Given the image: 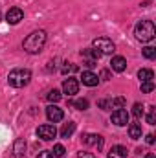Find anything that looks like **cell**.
Masks as SVG:
<instances>
[{
    "label": "cell",
    "instance_id": "29",
    "mask_svg": "<svg viewBox=\"0 0 156 158\" xmlns=\"http://www.w3.org/2000/svg\"><path fill=\"white\" fill-rule=\"evenodd\" d=\"M37 158H53V153L51 151H40Z\"/></svg>",
    "mask_w": 156,
    "mask_h": 158
},
{
    "label": "cell",
    "instance_id": "18",
    "mask_svg": "<svg viewBox=\"0 0 156 158\" xmlns=\"http://www.w3.org/2000/svg\"><path fill=\"white\" fill-rule=\"evenodd\" d=\"M138 77L142 83H145V81H153L154 79V72L151 70V68H142L140 72H138Z\"/></svg>",
    "mask_w": 156,
    "mask_h": 158
},
{
    "label": "cell",
    "instance_id": "26",
    "mask_svg": "<svg viewBox=\"0 0 156 158\" xmlns=\"http://www.w3.org/2000/svg\"><path fill=\"white\" fill-rule=\"evenodd\" d=\"M147 123H149V125H154V123H156V109H154V107H151V109H149V114H147Z\"/></svg>",
    "mask_w": 156,
    "mask_h": 158
},
{
    "label": "cell",
    "instance_id": "14",
    "mask_svg": "<svg viewBox=\"0 0 156 158\" xmlns=\"http://www.w3.org/2000/svg\"><path fill=\"white\" fill-rule=\"evenodd\" d=\"M127 156H129V151L123 145H114L109 153V158H127Z\"/></svg>",
    "mask_w": 156,
    "mask_h": 158
},
{
    "label": "cell",
    "instance_id": "7",
    "mask_svg": "<svg viewBox=\"0 0 156 158\" xmlns=\"http://www.w3.org/2000/svg\"><path fill=\"white\" fill-rule=\"evenodd\" d=\"M112 123L117 125V127H123V125H127L129 123V112L127 110H123V109H117L112 112Z\"/></svg>",
    "mask_w": 156,
    "mask_h": 158
},
{
    "label": "cell",
    "instance_id": "8",
    "mask_svg": "<svg viewBox=\"0 0 156 158\" xmlns=\"http://www.w3.org/2000/svg\"><path fill=\"white\" fill-rule=\"evenodd\" d=\"M46 116H48V119L51 123H57V121H61V119L64 118V112H63V109H59L55 105H50L46 109Z\"/></svg>",
    "mask_w": 156,
    "mask_h": 158
},
{
    "label": "cell",
    "instance_id": "25",
    "mask_svg": "<svg viewBox=\"0 0 156 158\" xmlns=\"http://www.w3.org/2000/svg\"><path fill=\"white\" fill-rule=\"evenodd\" d=\"M53 156H64V153H66V149H64V145H61V143H57L55 147H53Z\"/></svg>",
    "mask_w": 156,
    "mask_h": 158
},
{
    "label": "cell",
    "instance_id": "12",
    "mask_svg": "<svg viewBox=\"0 0 156 158\" xmlns=\"http://www.w3.org/2000/svg\"><path fill=\"white\" fill-rule=\"evenodd\" d=\"M81 81H83V85H86V86H96V85L99 83V77H97L94 72L86 70V72H83V76H81Z\"/></svg>",
    "mask_w": 156,
    "mask_h": 158
},
{
    "label": "cell",
    "instance_id": "28",
    "mask_svg": "<svg viewBox=\"0 0 156 158\" xmlns=\"http://www.w3.org/2000/svg\"><path fill=\"white\" fill-rule=\"evenodd\" d=\"M97 105H99V109H103V110L110 109V101H109V99H99V101H97Z\"/></svg>",
    "mask_w": 156,
    "mask_h": 158
},
{
    "label": "cell",
    "instance_id": "23",
    "mask_svg": "<svg viewBox=\"0 0 156 158\" xmlns=\"http://www.w3.org/2000/svg\"><path fill=\"white\" fill-rule=\"evenodd\" d=\"M132 114H134V118L136 119H142V116H143V105H142V103H134V107H132Z\"/></svg>",
    "mask_w": 156,
    "mask_h": 158
},
{
    "label": "cell",
    "instance_id": "13",
    "mask_svg": "<svg viewBox=\"0 0 156 158\" xmlns=\"http://www.w3.org/2000/svg\"><path fill=\"white\" fill-rule=\"evenodd\" d=\"M110 66H112V70H114V72H123V70L127 68V59H125V57H121V55H116V57H112Z\"/></svg>",
    "mask_w": 156,
    "mask_h": 158
},
{
    "label": "cell",
    "instance_id": "32",
    "mask_svg": "<svg viewBox=\"0 0 156 158\" xmlns=\"http://www.w3.org/2000/svg\"><path fill=\"white\" fill-rule=\"evenodd\" d=\"M96 63H97V61H90V59H86V61H84V66H86V68H94Z\"/></svg>",
    "mask_w": 156,
    "mask_h": 158
},
{
    "label": "cell",
    "instance_id": "27",
    "mask_svg": "<svg viewBox=\"0 0 156 158\" xmlns=\"http://www.w3.org/2000/svg\"><path fill=\"white\" fill-rule=\"evenodd\" d=\"M74 72H77V66H76V64L66 63V64L63 66V74H74Z\"/></svg>",
    "mask_w": 156,
    "mask_h": 158
},
{
    "label": "cell",
    "instance_id": "10",
    "mask_svg": "<svg viewBox=\"0 0 156 158\" xmlns=\"http://www.w3.org/2000/svg\"><path fill=\"white\" fill-rule=\"evenodd\" d=\"M77 90H79L77 79H74V77L64 79V83H63V92H64V94H68V96H74V94H77Z\"/></svg>",
    "mask_w": 156,
    "mask_h": 158
},
{
    "label": "cell",
    "instance_id": "16",
    "mask_svg": "<svg viewBox=\"0 0 156 158\" xmlns=\"http://www.w3.org/2000/svg\"><path fill=\"white\" fill-rule=\"evenodd\" d=\"M74 131H76V123H74V121H68V123L63 125V129H61V136H63V138H70V136L74 134Z\"/></svg>",
    "mask_w": 156,
    "mask_h": 158
},
{
    "label": "cell",
    "instance_id": "15",
    "mask_svg": "<svg viewBox=\"0 0 156 158\" xmlns=\"http://www.w3.org/2000/svg\"><path fill=\"white\" fill-rule=\"evenodd\" d=\"M81 55H83V59H90V61H97V59H101V52L96 50V48L81 50Z\"/></svg>",
    "mask_w": 156,
    "mask_h": 158
},
{
    "label": "cell",
    "instance_id": "9",
    "mask_svg": "<svg viewBox=\"0 0 156 158\" xmlns=\"http://www.w3.org/2000/svg\"><path fill=\"white\" fill-rule=\"evenodd\" d=\"M22 19H24V13H22L20 7H11V9L6 13V20H7L9 24H18Z\"/></svg>",
    "mask_w": 156,
    "mask_h": 158
},
{
    "label": "cell",
    "instance_id": "31",
    "mask_svg": "<svg viewBox=\"0 0 156 158\" xmlns=\"http://www.w3.org/2000/svg\"><path fill=\"white\" fill-rule=\"evenodd\" d=\"M79 158H96L92 153H88V151H81V153H77Z\"/></svg>",
    "mask_w": 156,
    "mask_h": 158
},
{
    "label": "cell",
    "instance_id": "20",
    "mask_svg": "<svg viewBox=\"0 0 156 158\" xmlns=\"http://www.w3.org/2000/svg\"><path fill=\"white\" fill-rule=\"evenodd\" d=\"M125 103H127V101H125V98H121V96H119V98H114V99H110V107H112V109H123V107H125Z\"/></svg>",
    "mask_w": 156,
    "mask_h": 158
},
{
    "label": "cell",
    "instance_id": "5",
    "mask_svg": "<svg viewBox=\"0 0 156 158\" xmlns=\"http://www.w3.org/2000/svg\"><path fill=\"white\" fill-rule=\"evenodd\" d=\"M37 134H39V138H42L44 142H50V140H53L57 136V129H55V125L44 123V125H40L39 129H37Z\"/></svg>",
    "mask_w": 156,
    "mask_h": 158
},
{
    "label": "cell",
    "instance_id": "30",
    "mask_svg": "<svg viewBox=\"0 0 156 158\" xmlns=\"http://www.w3.org/2000/svg\"><path fill=\"white\" fill-rule=\"evenodd\" d=\"M99 79H103V81H109V79H110V72H109V70H101Z\"/></svg>",
    "mask_w": 156,
    "mask_h": 158
},
{
    "label": "cell",
    "instance_id": "4",
    "mask_svg": "<svg viewBox=\"0 0 156 158\" xmlns=\"http://www.w3.org/2000/svg\"><path fill=\"white\" fill-rule=\"evenodd\" d=\"M92 44H94L92 48L99 50V52H101V55H109V53H112V52L116 50L114 42H112L110 39H107V37H97V39H94Z\"/></svg>",
    "mask_w": 156,
    "mask_h": 158
},
{
    "label": "cell",
    "instance_id": "35",
    "mask_svg": "<svg viewBox=\"0 0 156 158\" xmlns=\"http://www.w3.org/2000/svg\"><path fill=\"white\" fill-rule=\"evenodd\" d=\"M0 19H2V15H0Z\"/></svg>",
    "mask_w": 156,
    "mask_h": 158
},
{
    "label": "cell",
    "instance_id": "21",
    "mask_svg": "<svg viewBox=\"0 0 156 158\" xmlns=\"http://www.w3.org/2000/svg\"><path fill=\"white\" fill-rule=\"evenodd\" d=\"M142 53H143L145 59H154L156 57V48H153V46H145V48L142 50Z\"/></svg>",
    "mask_w": 156,
    "mask_h": 158
},
{
    "label": "cell",
    "instance_id": "6",
    "mask_svg": "<svg viewBox=\"0 0 156 158\" xmlns=\"http://www.w3.org/2000/svg\"><path fill=\"white\" fill-rule=\"evenodd\" d=\"M81 140H83V143H86V145L97 147V151L103 149V136H99V134H83Z\"/></svg>",
    "mask_w": 156,
    "mask_h": 158
},
{
    "label": "cell",
    "instance_id": "17",
    "mask_svg": "<svg viewBox=\"0 0 156 158\" xmlns=\"http://www.w3.org/2000/svg\"><path fill=\"white\" fill-rule=\"evenodd\" d=\"M129 136H130L132 140L142 138V125H140V123H132V125H129Z\"/></svg>",
    "mask_w": 156,
    "mask_h": 158
},
{
    "label": "cell",
    "instance_id": "3",
    "mask_svg": "<svg viewBox=\"0 0 156 158\" xmlns=\"http://www.w3.org/2000/svg\"><path fill=\"white\" fill-rule=\"evenodd\" d=\"M30 81H31V72H30L28 68H15V70H11L9 76H7V83H9L11 86H15V88H22V86H26Z\"/></svg>",
    "mask_w": 156,
    "mask_h": 158
},
{
    "label": "cell",
    "instance_id": "33",
    "mask_svg": "<svg viewBox=\"0 0 156 158\" xmlns=\"http://www.w3.org/2000/svg\"><path fill=\"white\" fill-rule=\"evenodd\" d=\"M145 140H147V143H149V145H153V143H154V134H147V138H145Z\"/></svg>",
    "mask_w": 156,
    "mask_h": 158
},
{
    "label": "cell",
    "instance_id": "22",
    "mask_svg": "<svg viewBox=\"0 0 156 158\" xmlns=\"http://www.w3.org/2000/svg\"><path fill=\"white\" fill-rule=\"evenodd\" d=\"M61 98H63V96H61V92H59V90H55V88L48 92V101H51V103H57V101H61Z\"/></svg>",
    "mask_w": 156,
    "mask_h": 158
},
{
    "label": "cell",
    "instance_id": "19",
    "mask_svg": "<svg viewBox=\"0 0 156 158\" xmlns=\"http://www.w3.org/2000/svg\"><path fill=\"white\" fill-rule=\"evenodd\" d=\"M68 105L76 107V109H79V110H86V109H88V101H86V99H77V101H68Z\"/></svg>",
    "mask_w": 156,
    "mask_h": 158
},
{
    "label": "cell",
    "instance_id": "34",
    "mask_svg": "<svg viewBox=\"0 0 156 158\" xmlns=\"http://www.w3.org/2000/svg\"><path fill=\"white\" fill-rule=\"evenodd\" d=\"M145 158H154V155H153V153H147V155H145Z\"/></svg>",
    "mask_w": 156,
    "mask_h": 158
},
{
    "label": "cell",
    "instance_id": "2",
    "mask_svg": "<svg viewBox=\"0 0 156 158\" xmlns=\"http://www.w3.org/2000/svg\"><path fill=\"white\" fill-rule=\"evenodd\" d=\"M134 35H136V39L142 40V42L153 40L156 37V28H154V24H153V20H140L136 24Z\"/></svg>",
    "mask_w": 156,
    "mask_h": 158
},
{
    "label": "cell",
    "instance_id": "24",
    "mask_svg": "<svg viewBox=\"0 0 156 158\" xmlns=\"http://www.w3.org/2000/svg\"><path fill=\"white\" fill-rule=\"evenodd\" d=\"M153 90H154V83H153V81L142 83V92H143V94H149V92H153Z\"/></svg>",
    "mask_w": 156,
    "mask_h": 158
},
{
    "label": "cell",
    "instance_id": "1",
    "mask_svg": "<svg viewBox=\"0 0 156 158\" xmlns=\"http://www.w3.org/2000/svg\"><path fill=\"white\" fill-rule=\"evenodd\" d=\"M46 44V31L44 30H37V31H31L26 39H24V50L28 53H39L40 50L44 48Z\"/></svg>",
    "mask_w": 156,
    "mask_h": 158
},
{
    "label": "cell",
    "instance_id": "11",
    "mask_svg": "<svg viewBox=\"0 0 156 158\" xmlns=\"http://www.w3.org/2000/svg\"><path fill=\"white\" fill-rule=\"evenodd\" d=\"M26 153V140L24 138H17L15 145H13V156L15 158H22Z\"/></svg>",
    "mask_w": 156,
    "mask_h": 158
}]
</instances>
